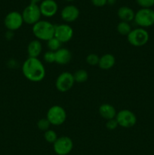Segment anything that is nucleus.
<instances>
[{
	"mask_svg": "<svg viewBox=\"0 0 154 155\" xmlns=\"http://www.w3.org/2000/svg\"><path fill=\"white\" fill-rule=\"evenodd\" d=\"M23 74L31 82H40L45 77V68L38 58H28L22 67Z\"/></svg>",
	"mask_w": 154,
	"mask_h": 155,
	"instance_id": "obj_1",
	"label": "nucleus"
},
{
	"mask_svg": "<svg viewBox=\"0 0 154 155\" xmlns=\"http://www.w3.org/2000/svg\"><path fill=\"white\" fill-rule=\"evenodd\" d=\"M55 25L47 21H39L33 25V33L38 40L48 41L54 36Z\"/></svg>",
	"mask_w": 154,
	"mask_h": 155,
	"instance_id": "obj_2",
	"label": "nucleus"
},
{
	"mask_svg": "<svg viewBox=\"0 0 154 155\" xmlns=\"http://www.w3.org/2000/svg\"><path fill=\"white\" fill-rule=\"evenodd\" d=\"M128 42L135 47H140L146 45L149 39V33L144 28H135L131 30L127 36Z\"/></svg>",
	"mask_w": 154,
	"mask_h": 155,
	"instance_id": "obj_3",
	"label": "nucleus"
},
{
	"mask_svg": "<svg viewBox=\"0 0 154 155\" xmlns=\"http://www.w3.org/2000/svg\"><path fill=\"white\" fill-rule=\"evenodd\" d=\"M134 21L141 28L149 27L154 24V11L151 8H141L134 15Z\"/></svg>",
	"mask_w": 154,
	"mask_h": 155,
	"instance_id": "obj_4",
	"label": "nucleus"
},
{
	"mask_svg": "<svg viewBox=\"0 0 154 155\" xmlns=\"http://www.w3.org/2000/svg\"><path fill=\"white\" fill-rule=\"evenodd\" d=\"M46 118L51 125L60 126L66 121V112L61 106L54 105L48 109Z\"/></svg>",
	"mask_w": 154,
	"mask_h": 155,
	"instance_id": "obj_5",
	"label": "nucleus"
},
{
	"mask_svg": "<svg viewBox=\"0 0 154 155\" xmlns=\"http://www.w3.org/2000/svg\"><path fill=\"white\" fill-rule=\"evenodd\" d=\"M21 15H22L24 22L30 25H34L38 21H40L42 14H41L39 5L34 3H30L24 8Z\"/></svg>",
	"mask_w": 154,
	"mask_h": 155,
	"instance_id": "obj_6",
	"label": "nucleus"
},
{
	"mask_svg": "<svg viewBox=\"0 0 154 155\" xmlns=\"http://www.w3.org/2000/svg\"><path fill=\"white\" fill-rule=\"evenodd\" d=\"M73 74L69 72H63L57 77L55 82L56 89L60 92H66L70 90L75 83Z\"/></svg>",
	"mask_w": 154,
	"mask_h": 155,
	"instance_id": "obj_7",
	"label": "nucleus"
},
{
	"mask_svg": "<svg viewBox=\"0 0 154 155\" xmlns=\"http://www.w3.org/2000/svg\"><path fill=\"white\" fill-rule=\"evenodd\" d=\"M116 120L119 126L122 128H131L137 123V117L134 113L126 109L118 112L116 114Z\"/></svg>",
	"mask_w": 154,
	"mask_h": 155,
	"instance_id": "obj_8",
	"label": "nucleus"
},
{
	"mask_svg": "<svg viewBox=\"0 0 154 155\" xmlns=\"http://www.w3.org/2000/svg\"><path fill=\"white\" fill-rule=\"evenodd\" d=\"M73 148L72 140L68 136H61L57 138L53 144L54 152L57 155H67L72 151Z\"/></svg>",
	"mask_w": 154,
	"mask_h": 155,
	"instance_id": "obj_9",
	"label": "nucleus"
},
{
	"mask_svg": "<svg viewBox=\"0 0 154 155\" xmlns=\"http://www.w3.org/2000/svg\"><path fill=\"white\" fill-rule=\"evenodd\" d=\"M5 26L9 31H14L21 27L24 23L21 14L18 12H11L6 15L5 18Z\"/></svg>",
	"mask_w": 154,
	"mask_h": 155,
	"instance_id": "obj_10",
	"label": "nucleus"
},
{
	"mask_svg": "<svg viewBox=\"0 0 154 155\" xmlns=\"http://www.w3.org/2000/svg\"><path fill=\"white\" fill-rule=\"evenodd\" d=\"M73 30L68 24H59L54 27V37L60 41L62 43L68 42L73 36Z\"/></svg>",
	"mask_w": 154,
	"mask_h": 155,
	"instance_id": "obj_11",
	"label": "nucleus"
},
{
	"mask_svg": "<svg viewBox=\"0 0 154 155\" xmlns=\"http://www.w3.org/2000/svg\"><path fill=\"white\" fill-rule=\"evenodd\" d=\"M42 15L51 18L53 17L57 12V4L54 0H44L39 5Z\"/></svg>",
	"mask_w": 154,
	"mask_h": 155,
	"instance_id": "obj_12",
	"label": "nucleus"
},
{
	"mask_svg": "<svg viewBox=\"0 0 154 155\" xmlns=\"http://www.w3.org/2000/svg\"><path fill=\"white\" fill-rule=\"evenodd\" d=\"M62 19L67 23H71L75 21L79 15V10L75 5H67L63 8L61 11Z\"/></svg>",
	"mask_w": 154,
	"mask_h": 155,
	"instance_id": "obj_13",
	"label": "nucleus"
},
{
	"mask_svg": "<svg viewBox=\"0 0 154 155\" xmlns=\"http://www.w3.org/2000/svg\"><path fill=\"white\" fill-rule=\"evenodd\" d=\"M72 59V54L69 49L61 48L55 51V63L60 65L67 64Z\"/></svg>",
	"mask_w": 154,
	"mask_h": 155,
	"instance_id": "obj_14",
	"label": "nucleus"
},
{
	"mask_svg": "<svg viewBox=\"0 0 154 155\" xmlns=\"http://www.w3.org/2000/svg\"><path fill=\"white\" fill-rule=\"evenodd\" d=\"M99 114L104 119L109 120L116 116V110L113 105L110 104H103L99 107Z\"/></svg>",
	"mask_w": 154,
	"mask_h": 155,
	"instance_id": "obj_15",
	"label": "nucleus"
},
{
	"mask_svg": "<svg viewBox=\"0 0 154 155\" xmlns=\"http://www.w3.org/2000/svg\"><path fill=\"white\" fill-rule=\"evenodd\" d=\"M42 51V45L41 41L38 39L32 40L27 46V53L29 58H38Z\"/></svg>",
	"mask_w": 154,
	"mask_h": 155,
	"instance_id": "obj_16",
	"label": "nucleus"
},
{
	"mask_svg": "<svg viewBox=\"0 0 154 155\" xmlns=\"http://www.w3.org/2000/svg\"><path fill=\"white\" fill-rule=\"evenodd\" d=\"M116 64V58L112 54H105L100 58L98 66L103 70H109L113 68Z\"/></svg>",
	"mask_w": 154,
	"mask_h": 155,
	"instance_id": "obj_17",
	"label": "nucleus"
},
{
	"mask_svg": "<svg viewBox=\"0 0 154 155\" xmlns=\"http://www.w3.org/2000/svg\"><path fill=\"white\" fill-rule=\"evenodd\" d=\"M117 15L121 21L129 23L130 21L134 19L135 13L131 8L127 7V6H122V7L119 8V9L118 10Z\"/></svg>",
	"mask_w": 154,
	"mask_h": 155,
	"instance_id": "obj_18",
	"label": "nucleus"
},
{
	"mask_svg": "<svg viewBox=\"0 0 154 155\" xmlns=\"http://www.w3.org/2000/svg\"><path fill=\"white\" fill-rule=\"evenodd\" d=\"M116 30H117L118 33L122 35V36H128V35L129 34L132 29H131L129 23L125 22V21H121V22L118 24Z\"/></svg>",
	"mask_w": 154,
	"mask_h": 155,
	"instance_id": "obj_19",
	"label": "nucleus"
},
{
	"mask_svg": "<svg viewBox=\"0 0 154 155\" xmlns=\"http://www.w3.org/2000/svg\"><path fill=\"white\" fill-rule=\"evenodd\" d=\"M74 80L79 83H85L88 78V74L85 70L80 69L75 71L73 74Z\"/></svg>",
	"mask_w": 154,
	"mask_h": 155,
	"instance_id": "obj_20",
	"label": "nucleus"
},
{
	"mask_svg": "<svg viewBox=\"0 0 154 155\" xmlns=\"http://www.w3.org/2000/svg\"><path fill=\"white\" fill-rule=\"evenodd\" d=\"M62 42L59 39H57L56 37H53L50 39L49 40L47 41V46H48V50L51 51H57L60 48H62Z\"/></svg>",
	"mask_w": 154,
	"mask_h": 155,
	"instance_id": "obj_21",
	"label": "nucleus"
},
{
	"mask_svg": "<svg viewBox=\"0 0 154 155\" xmlns=\"http://www.w3.org/2000/svg\"><path fill=\"white\" fill-rule=\"evenodd\" d=\"M57 135L55 131L52 130H48L47 131L45 132L44 133V139L46 142H48V143L54 144L56 142V140L57 139Z\"/></svg>",
	"mask_w": 154,
	"mask_h": 155,
	"instance_id": "obj_22",
	"label": "nucleus"
},
{
	"mask_svg": "<svg viewBox=\"0 0 154 155\" xmlns=\"http://www.w3.org/2000/svg\"><path fill=\"white\" fill-rule=\"evenodd\" d=\"M51 125V123L49 122V120H48L47 118H42V119H40L37 123L38 129L44 132L49 130Z\"/></svg>",
	"mask_w": 154,
	"mask_h": 155,
	"instance_id": "obj_23",
	"label": "nucleus"
},
{
	"mask_svg": "<svg viewBox=\"0 0 154 155\" xmlns=\"http://www.w3.org/2000/svg\"><path fill=\"white\" fill-rule=\"evenodd\" d=\"M100 57L96 54H89L86 57V62L88 64L91 65V66H95V65H98L99 64Z\"/></svg>",
	"mask_w": 154,
	"mask_h": 155,
	"instance_id": "obj_24",
	"label": "nucleus"
},
{
	"mask_svg": "<svg viewBox=\"0 0 154 155\" xmlns=\"http://www.w3.org/2000/svg\"><path fill=\"white\" fill-rule=\"evenodd\" d=\"M43 59L46 63H55V52L48 50V51L45 52V54H44Z\"/></svg>",
	"mask_w": 154,
	"mask_h": 155,
	"instance_id": "obj_25",
	"label": "nucleus"
},
{
	"mask_svg": "<svg viewBox=\"0 0 154 155\" xmlns=\"http://www.w3.org/2000/svg\"><path fill=\"white\" fill-rule=\"evenodd\" d=\"M136 2L143 8H150L154 5V0H136Z\"/></svg>",
	"mask_w": 154,
	"mask_h": 155,
	"instance_id": "obj_26",
	"label": "nucleus"
},
{
	"mask_svg": "<svg viewBox=\"0 0 154 155\" xmlns=\"http://www.w3.org/2000/svg\"><path fill=\"white\" fill-rule=\"evenodd\" d=\"M118 127H119V124H118V122L116 121V117L113 118V119L109 120L106 123V127L110 130H116Z\"/></svg>",
	"mask_w": 154,
	"mask_h": 155,
	"instance_id": "obj_27",
	"label": "nucleus"
},
{
	"mask_svg": "<svg viewBox=\"0 0 154 155\" xmlns=\"http://www.w3.org/2000/svg\"><path fill=\"white\" fill-rule=\"evenodd\" d=\"M92 4L97 7H102L105 5L107 2V0H91Z\"/></svg>",
	"mask_w": 154,
	"mask_h": 155,
	"instance_id": "obj_28",
	"label": "nucleus"
},
{
	"mask_svg": "<svg viewBox=\"0 0 154 155\" xmlns=\"http://www.w3.org/2000/svg\"><path fill=\"white\" fill-rule=\"evenodd\" d=\"M31 1V3H34V4H36L37 2H40L41 0H30Z\"/></svg>",
	"mask_w": 154,
	"mask_h": 155,
	"instance_id": "obj_29",
	"label": "nucleus"
},
{
	"mask_svg": "<svg viewBox=\"0 0 154 155\" xmlns=\"http://www.w3.org/2000/svg\"><path fill=\"white\" fill-rule=\"evenodd\" d=\"M107 1H109V2H114V1H116V0H107Z\"/></svg>",
	"mask_w": 154,
	"mask_h": 155,
	"instance_id": "obj_30",
	"label": "nucleus"
},
{
	"mask_svg": "<svg viewBox=\"0 0 154 155\" xmlns=\"http://www.w3.org/2000/svg\"><path fill=\"white\" fill-rule=\"evenodd\" d=\"M66 1H67V2H72V1H74V0H66Z\"/></svg>",
	"mask_w": 154,
	"mask_h": 155,
	"instance_id": "obj_31",
	"label": "nucleus"
}]
</instances>
